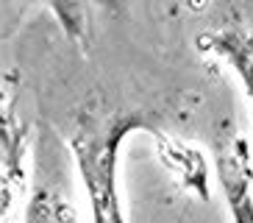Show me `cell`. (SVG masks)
<instances>
[{
  "label": "cell",
  "mask_w": 253,
  "mask_h": 223,
  "mask_svg": "<svg viewBox=\"0 0 253 223\" xmlns=\"http://www.w3.org/2000/svg\"><path fill=\"white\" fill-rule=\"evenodd\" d=\"M25 195L23 223H81L67 184V145L53 134H39Z\"/></svg>",
  "instance_id": "obj_2"
},
{
  "label": "cell",
  "mask_w": 253,
  "mask_h": 223,
  "mask_svg": "<svg viewBox=\"0 0 253 223\" xmlns=\"http://www.w3.org/2000/svg\"><path fill=\"white\" fill-rule=\"evenodd\" d=\"M136 128H145L139 112L134 114L128 109L100 104H92L75 120L67 154L75 162L84 193L89 198L92 223H128L117 190V167L120 151Z\"/></svg>",
  "instance_id": "obj_1"
},
{
  "label": "cell",
  "mask_w": 253,
  "mask_h": 223,
  "mask_svg": "<svg viewBox=\"0 0 253 223\" xmlns=\"http://www.w3.org/2000/svg\"><path fill=\"white\" fill-rule=\"evenodd\" d=\"M206 48L225 61L239 78L253 109V25H231L206 37Z\"/></svg>",
  "instance_id": "obj_5"
},
{
  "label": "cell",
  "mask_w": 253,
  "mask_h": 223,
  "mask_svg": "<svg viewBox=\"0 0 253 223\" xmlns=\"http://www.w3.org/2000/svg\"><path fill=\"white\" fill-rule=\"evenodd\" d=\"M20 3L23 0H0V31H3L8 17L14 14V8H20ZM39 3L50 8L56 22H59V28L73 42L84 45V39H86V22H84V14H81V8H78L75 0H39Z\"/></svg>",
  "instance_id": "obj_6"
},
{
  "label": "cell",
  "mask_w": 253,
  "mask_h": 223,
  "mask_svg": "<svg viewBox=\"0 0 253 223\" xmlns=\"http://www.w3.org/2000/svg\"><path fill=\"white\" fill-rule=\"evenodd\" d=\"M217 178L223 187L225 204H228L234 223H253V178L248 148L239 137H228L217 145L214 154Z\"/></svg>",
  "instance_id": "obj_4"
},
{
  "label": "cell",
  "mask_w": 253,
  "mask_h": 223,
  "mask_svg": "<svg viewBox=\"0 0 253 223\" xmlns=\"http://www.w3.org/2000/svg\"><path fill=\"white\" fill-rule=\"evenodd\" d=\"M25 159L28 137L17 117L14 95L0 78V223H6L8 209L25 187Z\"/></svg>",
  "instance_id": "obj_3"
}]
</instances>
